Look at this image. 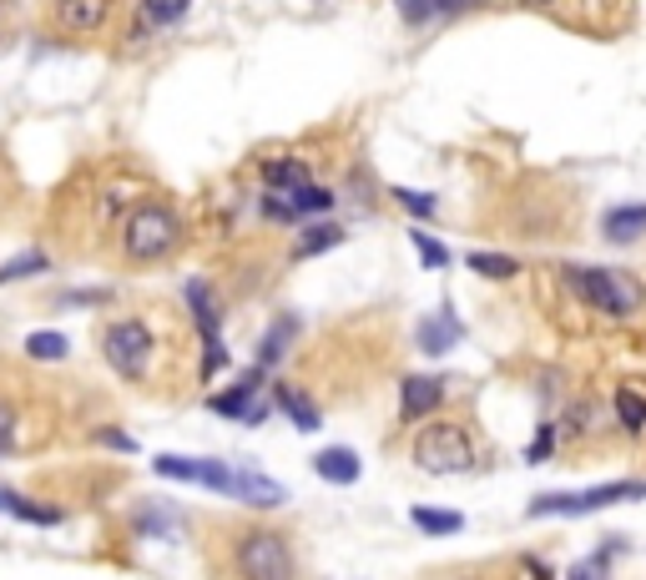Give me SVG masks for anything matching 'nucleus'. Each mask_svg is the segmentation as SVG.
Wrapping results in <instances>:
<instances>
[{"mask_svg":"<svg viewBox=\"0 0 646 580\" xmlns=\"http://www.w3.org/2000/svg\"><path fill=\"white\" fill-rule=\"evenodd\" d=\"M268 374L263 368H248V374H243L238 384H233L228 394H213V399H207V409H213V415H228V419H243V425H263L268 419V404H252L258 399V384H263Z\"/></svg>","mask_w":646,"mask_h":580,"instance_id":"nucleus-9","label":"nucleus"},{"mask_svg":"<svg viewBox=\"0 0 646 580\" xmlns=\"http://www.w3.org/2000/svg\"><path fill=\"white\" fill-rule=\"evenodd\" d=\"M601 233H606V243H636L646 233V207H611L601 217Z\"/></svg>","mask_w":646,"mask_h":580,"instance_id":"nucleus-18","label":"nucleus"},{"mask_svg":"<svg viewBox=\"0 0 646 580\" xmlns=\"http://www.w3.org/2000/svg\"><path fill=\"white\" fill-rule=\"evenodd\" d=\"M389 192H395V202L405 207V213H414V217H434V197H430V192H424V197H419V192H409V187H389Z\"/></svg>","mask_w":646,"mask_h":580,"instance_id":"nucleus-31","label":"nucleus"},{"mask_svg":"<svg viewBox=\"0 0 646 580\" xmlns=\"http://www.w3.org/2000/svg\"><path fill=\"white\" fill-rule=\"evenodd\" d=\"M551 450H556V425H540V434L530 439L526 460H530V464H540V460H551Z\"/></svg>","mask_w":646,"mask_h":580,"instance_id":"nucleus-34","label":"nucleus"},{"mask_svg":"<svg viewBox=\"0 0 646 580\" xmlns=\"http://www.w3.org/2000/svg\"><path fill=\"white\" fill-rule=\"evenodd\" d=\"M137 192H142V182H132V178H127V182H111L107 197L96 202V213H101V217H127L137 207V202H132Z\"/></svg>","mask_w":646,"mask_h":580,"instance_id":"nucleus-22","label":"nucleus"},{"mask_svg":"<svg viewBox=\"0 0 646 580\" xmlns=\"http://www.w3.org/2000/svg\"><path fill=\"white\" fill-rule=\"evenodd\" d=\"M288 207H293V217H303V213H329V207H334V192H329V187H299L293 197H288Z\"/></svg>","mask_w":646,"mask_h":580,"instance_id":"nucleus-28","label":"nucleus"},{"mask_svg":"<svg viewBox=\"0 0 646 580\" xmlns=\"http://www.w3.org/2000/svg\"><path fill=\"white\" fill-rule=\"evenodd\" d=\"M313 470H319V480H329V485H354L364 474L359 454L344 450V444H334V450H319L313 454Z\"/></svg>","mask_w":646,"mask_h":580,"instance_id":"nucleus-15","label":"nucleus"},{"mask_svg":"<svg viewBox=\"0 0 646 580\" xmlns=\"http://www.w3.org/2000/svg\"><path fill=\"white\" fill-rule=\"evenodd\" d=\"M338 243H344V227L338 223H313L293 237V258H313V253H329V248H338Z\"/></svg>","mask_w":646,"mask_h":580,"instance_id":"nucleus-20","label":"nucleus"},{"mask_svg":"<svg viewBox=\"0 0 646 580\" xmlns=\"http://www.w3.org/2000/svg\"><path fill=\"white\" fill-rule=\"evenodd\" d=\"M642 495H646V485H632V480L596 485V490H556V495L530 500V515H591V509L626 505V500H642Z\"/></svg>","mask_w":646,"mask_h":580,"instance_id":"nucleus-6","label":"nucleus"},{"mask_svg":"<svg viewBox=\"0 0 646 580\" xmlns=\"http://www.w3.org/2000/svg\"><path fill=\"white\" fill-rule=\"evenodd\" d=\"M111 6H117V0H56V6H51V21H56L61 31H72V36H91V31H101V25L111 21Z\"/></svg>","mask_w":646,"mask_h":580,"instance_id":"nucleus-10","label":"nucleus"},{"mask_svg":"<svg viewBox=\"0 0 646 580\" xmlns=\"http://www.w3.org/2000/svg\"><path fill=\"white\" fill-rule=\"evenodd\" d=\"M299 329H303L299 313H278V319H273V329H268L263 344H258V368H263V374H273V368L288 358V348H293Z\"/></svg>","mask_w":646,"mask_h":580,"instance_id":"nucleus-13","label":"nucleus"},{"mask_svg":"<svg viewBox=\"0 0 646 580\" xmlns=\"http://www.w3.org/2000/svg\"><path fill=\"white\" fill-rule=\"evenodd\" d=\"M273 399H278V409H283V415L293 419V429H303V434H313V429H319V409H313V404L303 399L299 389H288V384H278V389H273Z\"/></svg>","mask_w":646,"mask_h":580,"instance_id":"nucleus-21","label":"nucleus"},{"mask_svg":"<svg viewBox=\"0 0 646 580\" xmlns=\"http://www.w3.org/2000/svg\"><path fill=\"white\" fill-rule=\"evenodd\" d=\"M475 6H485V0H440L444 15H460V11H475Z\"/></svg>","mask_w":646,"mask_h":580,"instance_id":"nucleus-39","label":"nucleus"},{"mask_svg":"<svg viewBox=\"0 0 646 580\" xmlns=\"http://www.w3.org/2000/svg\"><path fill=\"white\" fill-rule=\"evenodd\" d=\"M0 509H11L15 520L41 525V530H51V525H61V520H66V509L41 505V500H25V495H15V490H0Z\"/></svg>","mask_w":646,"mask_h":580,"instance_id":"nucleus-16","label":"nucleus"},{"mask_svg":"<svg viewBox=\"0 0 646 580\" xmlns=\"http://www.w3.org/2000/svg\"><path fill=\"white\" fill-rule=\"evenodd\" d=\"M566 288H571L586 309L606 319H636L646 309V293L632 272L622 268H591V262H566Z\"/></svg>","mask_w":646,"mask_h":580,"instance_id":"nucleus-2","label":"nucleus"},{"mask_svg":"<svg viewBox=\"0 0 646 580\" xmlns=\"http://www.w3.org/2000/svg\"><path fill=\"white\" fill-rule=\"evenodd\" d=\"M616 419H622L632 434H642L646 429V399L636 389H616Z\"/></svg>","mask_w":646,"mask_h":580,"instance_id":"nucleus-26","label":"nucleus"},{"mask_svg":"<svg viewBox=\"0 0 646 580\" xmlns=\"http://www.w3.org/2000/svg\"><path fill=\"white\" fill-rule=\"evenodd\" d=\"M409 520H414L419 535H460L465 530V515H460V509H444V505H414Z\"/></svg>","mask_w":646,"mask_h":580,"instance_id":"nucleus-17","label":"nucleus"},{"mask_svg":"<svg viewBox=\"0 0 646 580\" xmlns=\"http://www.w3.org/2000/svg\"><path fill=\"white\" fill-rule=\"evenodd\" d=\"M455 344H460V319H455L450 303H440L430 319H419V348H424V354L440 358V354H450Z\"/></svg>","mask_w":646,"mask_h":580,"instance_id":"nucleus-12","label":"nucleus"},{"mask_svg":"<svg viewBox=\"0 0 646 580\" xmlns=\"http://www.w3.org/2000/svg\"><path fill=\"white\" fill-rule=\"evenodd\" d=\"M25 354L36 358V364H56V358L72 354V344H66V333H31V339H25Z\"/></svg>","mask_w":646,"mask_h":580,"instance_id":"nucleus-23","label":"nucleus"},{"mask_svg":"<svg viewBox=\"0 0 646 580\" xmlns=\"http://www.w3.org/2000/svg\"><path fill=\"white\" fill-rule=\"evenodd\" d=\"M263 217H273V223H293V207H288V197H278V192H263Z\"/></svg>","mask_w":646,"mask_h":580,"instance_id":"nucleus-35","label":"nucleus"},{"mask_svg":"<svg viewBox=\"0 0 646 580\" xmlns=\"http://www.w3.org/2000/svg\"><path fill=\"white\" fill-rule=\"evenodd\" d=\"M395 6H399V15H405L409 25H424L434 11H440V0H395Z\"/></svg>","mask_w":646,"mask_h":580,"instance_id":"nucleus-32","label":"nucleus"},{"mask_svg":"<svg viewBox=\"0 0 646 580\" xmlns=\"http://www.w3.org/2000/svg\"><path fill=\"white\" fill-rule=\"evenodd\" d=\"M233 576L238 580H299L293 540L273 525H248L233 535Z\"/></svg>","mask_w":646,"mask_h":580,"instance_id":"nucleus-3","label":"nucleus"},{"mask_svg":"<svg viewBox=\"0 0 646 580\" xmlns=\"http://www.w3.org/2000/svg\"><path fill=\"white\" fill-rule=\"evenodd\" d=\"M96 444H111V450H137L132 434H121L117 425H101V429H96Z\"/></svg>","mask_w":646,"mask_h":580,"instance_id":"nucleus-37","label":"nucleus"},{"mask_svg":"<svg viewBox=\"0 0 646 580\" xmlns=\"http://www.w3.org/2000/svg\"><path fill=\"white\" fill-rule=\"evenodd\" d=\"M263 187L278 197H293L299 187H313V172L299 157H273V162H263Z\"/></svg>","mask_w":646,"mask_h":580,"instance_id":"nucleus-14","label":"nucleus"},{"mask_svg":"<svg viewBox=\"0 0 646 580\" xmlns=\"http://www.w3.org/2000/svg\"><path fill=\"white\" fill-rule=\"evenodd\" d=\"M187 6H192V0H142L137 21H147V25H172V21H182V15H187Z\"/></svg>","mask_w":646,"mask_h":580,"instance_id":"nucleus-25","label":"nucleus"},{"mask_svg":"<svg viewBox=\"0 0 646 580\" xmlns=\"http://www.w3.org/2000/svg\"><path fill=\"white\" fill-rule=\"evenodd\" d=\"M107 298V288H86V293H66L61 303H101Z\"/></svg>","mask_w":646,"mask_h":580,"instance_id":"nucleus-38","label":"nucleus"},{"mask_svg":"<svg viewBox=\"0 0 646 580\" xmlns=\"http://www.w3.org/2000/svg\"><path fill=\"white\" fill-rule=\"evenodd\" d=\"M182 237H187V223H182L177 207L162 197H147L121 217V258L147 268V262L172 258L182 248Z\"/></svg>","mask_w":646,"mask_h":580,"instance_id":"nucleus-1","label":"nucleus"},{"mask_svg":"<svg viewBox=\"0 0 646 580\" xmlns=\"http://www.w3.org/2000/svg\"><path fill=\"white\" fill-rule=\"evenodd\" d=\"M152 470L162 474V480H182V485L213 490V495H238V464L192 460V454H157Z\"/></svg>","mask_w":646,"mask_h":580,"instance_id":"nucleus-8","label":"nucleus"},{"mask_svg":"<svg viewBox=\"0 0 646 580\" xmlns=\"http://www.w3.org/2000/svg\"><path fill=\"white\" fill-rule=\"evenodd\" d=\"M414 464L424 474H465L475 470V439L455 419H424V429L414 434Z\"/></svg>","mask_w":646,"mask_h":580,"instance_id":"nucleus-4","label":"nucleus"},{"mask_svg":"<svg viewBox=\"0 0 646 580\" xmlns=\"http://www.w3.org/2000/svg\"><path fill=\"white\" fill-rule=\"evenodd\" d=\"M409 243H414V253H419V262H424V268H450V253H444L440 243L424 233V227H409Z\"/></svg>","mask_w":646,"mask_h":580,"instance_id":"nucleus-29","label":"nucleus"},{"mask_svg":"<svg viewBox=\"0 0 646 580\" xmlns=\"http://www.w3.org/2000/svg\"><path fill=\"white\" fill-rule=\"evenodd\" d=\"M505 6H515V11H546V6H556V0H505Z\"/></svg>","mask_w":646,"mask_h":580,"instance_id":"nucleus-40","label":"nucleus"},{"mask_svg":"<svg viewBox=\"0 0 646 580\" xmlns=\"http://www.w3.org/2000/svg\"><path fill=\"white\" fill-rule=\"evenodd\" d=\"M465 268H475L480 278H515V272H520V262H515L510 253H470Z\"/></svg>","mask_w":646,"mask_h":580,"instance_id":"nucleus-24","label":"nucleus"},{"mask_svg":"<svg viewBox=\"0 0 646 580\" xmlns=\"http://www.w3.org/2000/svg\"><path fill=\"white\" fill-rule=\"evenodd\" d=\"M187 303H192V323L203 333V379H217V368H228V348H223V309H217L213 288L203 278H187Z\"/></svg>","mask_w":646,"mask_h":580,"instance_id":"nucleus-7","label":"nucleus"},{"mask_svg":"<svg viewBox=\"0 0 646 580\" xmlns=\"http://www.w3.org/2000/svg\"><path fill=\"white\" fill-rule=\"evenodd\" d=\"M606 560H611V550H601L596 560H581V566L571 570V580H601L606 576Z\"/></svg>","mask_w":646,"mask_h":580,"instance_id":"nucleus-36","label":"nucleus"},{"mask_svg":"<svg viewBox=\"0 0 646 580\" xmlns=\"http://www.w3.org/2000/svg\"><path fill=\"white\" fill-rule=\"evenodd\" d=\"M440 404H444V379L414 374V379H405V389H399V419H405V425H424Z\"/></svg>","mask_w":646,"mask_h":580,"instance_id":"nucleus-11","label":"nucleus"},{"mask_svg":"<svg viewBox=\"0 0 646 580\" xmlns=\"http://www.w3.org/2000/svg\"><path fill=\"white\" fill-rule=\"evenodd\" d=\"M526 570H530L536 580H556V576H551V566H540V560H526Z\"/></svg>","mask_w":646,"mask_h":580,"instance_id":"nucleus-41","label":"nucleus"},{"mask_svg":"<svg viewBox=\"0 0 646 580\" xmlns=\"http://www.w3.org/2000/svg\"><path fill=\"white\" fill-rule=\"evenodd\" d=\"M233 500H248V505H283L288 490L278 485V480H268V474H258V470H238V495Z\"/></svg>","mask_w":646,"mask_h":580,"instance_id":"nucleus-19","label":"nucleus"},{"mask_svg":"<svg viewBox=\"0 0 646 580\" xmlns=\"http://www.w3.org/2000/svg\"><path fill=\"white\" fill-rule=\"evenodd\" d=\"M168 505H142V515H137V530H177V520L172 515H162Z\"/></svg>","mask_w":646,"mask_h":580,"instance_id":"nucleus-33","label":"nucleus"},{"mask_svg":"<svg viewBox=\"0 0 646 580\" xmlns=\"http://www.w3.org/2000/svg\"><path fill=\"white\" fill-rule=\"evenodd\" d=\"M101 358L127 384H142L152 374V329L142 319H117L101 329Z\"/></svg>","mask_w":646,"mask_h":580,"instance_id":"nucleus-5","label":"nucleus"},{"mask_svg":"<svg viewBox=\"0 0 646 580\" xmlns=\"http://www.w3.org/2000/svg\"><path fill=\"white\" fill-rule=\"evenodd\" d=\"M36 272H46V253H21V258H11L0 268V288L15 283V278H36Z\"/></svg>","mask_w":646,"mask_h":580,"instance_id":"nucleus-30","label":"nucleus"},{"mask_svg":"<svg viewBox=\"0 0 646 580\" xmlns=\"http://www.w3.org/2000/svg\"><path fill=\"white\" fill-rule=\"evenodd\" d=\"M15 444H21V409L11 399H0V460L15 454Z\"/></svg>","mask_w":646,"mask_h":580,"instance_id":"nucleus-27","label":"nucleus"}]
</instances>
